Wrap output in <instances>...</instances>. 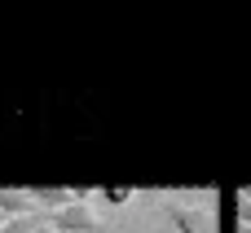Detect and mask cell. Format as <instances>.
Instances as JSON below:
<instances>
[{
  "label": "cell",
  "instance_id": "obj_7",
  "mask_svg": "<svg viewBox=\"0 0 251 233\" xmlns=\"http://www.w3.org/2000/svg\"><path fill=\"white\" fill-rule=\"evenodd\" d=\"M234 233H251V225H238V229H234Z\"/></svg>",
  "mask_w": 251,
  "mask_h": 233
},
{
  "label": "cell",
  "instance_id": "obj_2",
  "mask_svg": "<svg viewBox=\"0 0 251 233\" xmlns=\"http://www.w3.org/2000/svg\"><path fill=\"white\" fill-rule=\"evenodd\" d=\"M44 220H49L57 233H101V229H106V220H101L88 203H79V198H75V203H66L62 211L44 216Z\"/></svg>",
  "mask_w": 251,
  "mask_h": 233
},
{
  "label": "cell",
  "instance_id": "obj_8",
  "mask_svg": "<svg viewBox=\"0 0 251 233\" xmlns=\"http://www.w3.org/2000/svg\"><path fill=\"white\" fill-rule=\"evenodd\" d=\"M0 225H4V216H0Z\"/></svg>",
  "mask_w": 251,
  "mask_h": 233
},
{
  "label": "cell",
  "instance_id": "obj_3",
  "mask_svg": "<svg viewBox=\"0 0 251 233\" xmlns=\"http://www.w3.org/2000/svg\"><path fill=\"white\" fill-rule=\"evenodd\" d=\"M0 216H4V220H13V216H35L26 189H0Z\"/></svg>",
  "mask_w": 251,
  "mask_h": 233
},
{
  "label": "cell",
  "instance_id": "obj_10",
  "mask_svg": "<svg viewBox=\"0 0 251 233\" xmlns=\"http://www.w3.org/2000/svg\"><path fill=\"white\" fill-rule=\"evenodd\" d=\"M101 233H106V229H101Z\"/></svg>",
  "mask_w": 251,
  "mask_h": 233
},
{
  "label": "cell",
  "instance_id": "obj_1",
  "mask_svg": "<svg viewBox=\"0 0 251 233\" xmlns=\"http://www.w3.org/2000/svg\"><path fill=\"white\" fill-rule=\"evenodd\" d=\"M168 216V229L172 233H221V220H216V207L207 203H168L163 207Z\"/></svg>",
  "mask_w": 251,
  "mask_h": 233
},
{
  "label": "cell",
  "instance_id": "obj_6",
  "mask_svg": "<svg viewBox=\"0 0 251 233\" xmlns=\"http://www.w3.org/2000/svg\"><path fill=\"white\" fill-rule=\"evenodd\" d=\"M35 233H57V229H53L49 220H40V225H35Z\"/></svg>",
  "mask_w": 251,
  "mask_h": 233
},
{
  "label": "cell",
  "instance_id": "obj_4",
  "mask_svg": "<svg viewBox=\"0 0 251 233\" xmlns=\"http://www.w3.org/2000/svg\"><path fill=\"white\" fill-rule=\"evenodd\" d=\"M93 198H97L101 207H128V203H132V189H97Z\"/></svg>",
  "mask_w": 251,
  "mask_h": 233
},
{
  "label": "cell",
  "instance_id": "obj_9",
  "mask_svg": "<svg viewBox=\"0 0 251 233\" xmlns=\"http://www.w3.org/2000/svg\"><path fill=\"white\" fill-rule=\"evenodd\" d=\"M163 233H172V229H163Z\"/></svg>",
  "mask_w": 251,
  "mask_h": 233
},
{
  "label": "cell",
  "instance_id": "obj_5",
  "mask_svg": "<svg viewBox=\"0 0 251 233\" xmlns=\"http://www.w3.org/2000/svg\"><path fill=\"white\" fill-rule=\"evenodd\" d=\"M40 220H44V216H13V220H4V225H0V233H35Z\"/></svg>",
  "mask_w": 251,
  "mask_h": 233
}]
</instances>
